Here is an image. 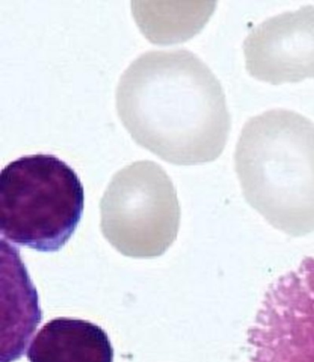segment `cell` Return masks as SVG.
I'll list each match as a JSON object with an SVG mask.
<instances>
[{"label": "cell", "mask_w": 314, "mask_h": 362, "mask_svg": "<svg viewBox=\"0 0 314 362\" xmlns=\"http://www.w3.org/2000/svg\"><path fill=\"white\" fill-rule=\"evenodd\" d=\"M117 113L133 140L179 165L212 162L231 132L222 84L191 51H150L120 78Z\"/></svg>", "instance_id": "cell-1"}, {"label": "cell", "mask_w": 314, "mask_h": 362, "mask_svg": "<svg viewBox=\"0 0 314 362\" xmlns=\"http://www.w3.org/2000/svg\"><path fill=\"white\" fill-rule=\"evenodd\" d=\"M235 170L244 198L274 228L301 237L314 231V123L283 108L243 126Z\"/></svg>", "instance_id": "cell-2"}, {"label": "cell", "mask_w": 314, "mask_h": 362, "mask_svg": "<svg viewBox=\"0 0 314 362\" xmlns=\"http://www.w3.org/2000/svg\"><path fill=\"white\" fill-rule=\"evenodd\" d=\"M83 209L80 177L56 156H22L0 173V226L11 243L57 252L76 230Z\"/></svg>", "instance_id": "cell-3"}, {"label": "cell", "mask_w": 314, "mask_h": 362, "mask_svg": "<svg viewBox=\"0 0 314 362\" xmlns=\"http://www.w3.org/2000/svg\"><path fill=\"white\" fill-rule=\"evenodd\" d=\"M99 209L102 234L128 257L161 256L179 230L181 208L174 184L161 165L150 160L117 172Z\"/></svg>", "instance_id": "cell-4"}, {"label": "cell", "mask_w": 314, "mask_h": 362, "mask_svg": "<svg viewBox=\"0 0 314 362\" xmlns=\"http://www.w3.org/2000/svg\"><path fill=\"white\" fill-rule=\"evenodd\" d=\"M247 337L249 362H314V258L271 284Z\"/></svg>", "instance_id": "cell-5"}, {"label": "cell", "mask_w": 314, "mask_h": 362, "mask_svg": "<svg viewBox=\"0 0 314 362\" xmlns=\"http://www.w3.org/2000/svg\"><path fill=\"white\" fill-rule=\"evenodd\" d=\"M246 69L279 86L314 79V7L305 6L265 20L243 42Z\"/></svg>", "instance_id": "cell-6"}, {"label": "cell", "mask_w": 314, "mask_h": 362, "mask_svg": "<svg viewBox=\"0 0 314 362\" xmlns=\"http://www.w3.org/2000/svg\"><path fill=\"white\" fill-rule=\"evenodd\" d=\"M27 358L30 362H114V349L99 325L61 317L40 329Z\"/></svg>", "instance_id": "cell-7"}, {"label": "cell", "mask_w": 314, "mask_h": 362, "mask_svg": "<svg viewBox=\"0 0 314 362\" xmlns=\"http://www.w3.org/2000/svg\"><path fill=\"white\" fill-rule=\"evenodd\" d=\"M2 279L7 281V312H3L2 322V362H12L23 354L26 344L31 339L35 328L40 324L42 313L38 303V295L23 262L19 250L11 244L1 241Z\"/></svg>", "instance_id": "cell-8"}]
</instances>
